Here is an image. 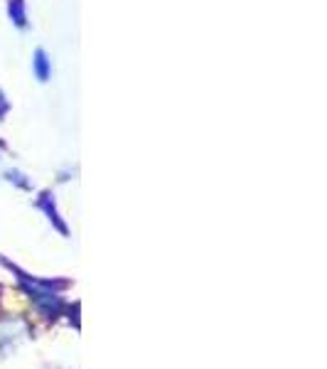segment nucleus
<instances>
[{"mask_svg": "<svg viewBox=\"0 0 327 369\" xmlns=\"http://www.w3.org/2000/svg\"><path fill=\"white\" fill-rule=\"evenodd\" d=\"M35 74H37L40 82H47L49 79V60L42 49H37V55H35Z\"/></svg>", "mask_w": 327, "mask_h": 369, "instance_id": "1", "label": "nucleus"}, {"mask_svg": "<svg viewBox=\"0 0 327 369\" xmlns=\"http://www.w3.org/2000/svg\"><path fill=\"white\" fill-rule=\"evenodd\" d=\"M10 12H12V15H15V22L22 28V25H25V12H22V0H12V3H10Z\"/></svg>", "mask_w": 327, "mask_h": 369, "instance_id": "2", "label": "nucleus"}]
</instances>
